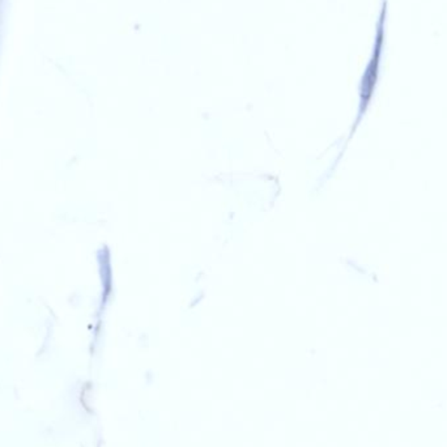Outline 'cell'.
I'll use <instances>...</instances> for the list:
<instances>
[{
  "instance_id": "obj_1",
  "label": "cell",
  "mask_w": 447,
  "mask_h": 447,
  "mask_svg": "<svg viewBox=\"0 0 447 447\" xmlns=\"http://www.w3.org/2000/svg\"><path fill=\"white\" fill-rule=\"evenodd\" d=\"M386 21H387V0H382L381 11L378 16V21L375 25L374 44L372 55L368 62V66L363 71L360 84V103H359V114L356 119V125L353 129L359 126V123L368 112V107L374 96L375 88L379 80L381 73V63H382V55L385 49V41H386Z\"/></svg>"
}]
</instances>
